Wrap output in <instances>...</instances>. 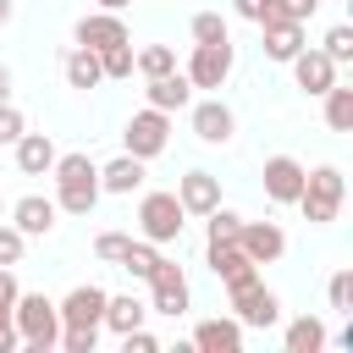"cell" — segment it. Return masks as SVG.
I'll return each mask as SVG.
<instances>
[{"mask_svg":"<svg viewBox=\"0 0 353 353\" xmlns=\"http://www.w3.org/2000/svg\"><path fill=\"white\" fill-rule=\"evenodd\" d=\"M132 0H99V11H127Z\"/></svg>","mask_w":353,"mask_h":353,"instance_id":"44","label":"cell"},{"mask_svg":"<svg viewBox=\"0 0 353 353\" xmlns=\"http://www.w3.org/2000/svg\"><path fill=\"white\" fill-rule=\"evenodd\" d=\"M149 88H143V99L154 105V110H165V116H176V110H188L193 105V83L182 77V72H165V77H143Z\"/></svg>","mask_w":353,"mask_h":353,"instance_id":"20","label":"cell"},{"mask_svg":"<svg viewBox=\"0 0 353 353\" xmlns=\"http://www.w3.org/2000/svg\"><path fill=\"white\" fill-rule=\"evenodd\" d=\"M237 243H243V254H248L254 265H276V259L287 254V232H281L276 221H243Z\"/></svg>","mask_w":353,"mask_h":353,"instance_id":"15","label":"cell"},{"mask_svg":"<svg viewBox=\"0 0 353 353\" xmlns=\"http://www.w3.org/2000/svg\"><path fill=\"white\" fill-rule=\"evenodd\" d=\"M50 176H55V210L94 215V204H99V165L88 154H55Z\"/></svg>","mask_w":353,"mask_h":353,"instance_id":"1","label":"cell"},{"mask_svg":"<svg viewBox=\"0 0 353 353\" xmlns=\"http://www.w3.org/2000/svg\"><path fill=\"white\" fill-rule=\"evenodd\" d=\"M11 347H22V336H17L11 314H0V353H11Z\"/></svg>","mask_w":353,"mask_h":353,"instance_id":"42","label":"cell"},{"mask_svg":"<svg viewBox=\"0 0 353 353\" xmlns=\"http://www.w3.org/2000/svg\"><path fill=\"white\" fill-rule=\"evenodd\" d=\"M287 66H292V83H298L309 99H320V94L336 83V61H331L325 50H309V44H303V50H298Z\"/></svg>","mask_w":353,"mask_h":353,"instance_id":"11","label":"cell"},{"mask_svg":"<svg viewBox=\"0 0 353 353\" xmlns=\"http://www.w3.org/2000/svg\"><path fill=\"white\" fill-rule=\"evenodd\" d=\"M143 188V160L138 154H116L110 165H99V193H116V199H127V193H138Z\"/></svg>","mask_w":353,"mask_h":353,"instance_id":"22","label":"cell"},{"mask_svg":"<svg viewBox=\"0 0 353 353\" xmlns=\"http://www.w3.org/2000/svg\"><path fill=\"white\" fill-rule=\"evenodd\" d=\"M331 336H325V320H314V314H298L287 331H281V347L287 353H320Z\"/></svg>","mask_w":353,"mask_h":353,"instance_id":"25","label":"cell"},{"mask_svg":"<svg viewBox=\"0 0 353 353\" xmlns=\"http://www.w3.org/2000/svg\"><path fill=\"white\" fill-rule=\"evenodd\" d=\"M132 72L165 77V72H176V50H171V44H143V50H132Z\"/></svg>","mask_w":353,"mask_h":353,"instance_id":"28","label":"cell"},{"mask_svg":"<svg viewBox=\"0 0 353 353\" xmlns=\"http://www.w3.org/2000/svg\"><path fill=\"white\" fill-rule=\"evenodd\" d=\"M105 287H94V281H83V287H72L61 303H55V314H61V325H94L99 331V320H105Z\"/></svg>","mask_w":353,"mask_h":353,"instance_id":"14","label":"cell"},{"mask_svg":"<svg viewBox=\"0 0 353 353\" xmlns=\"http://www.w3.org/2000/svg\"><path fill=\"white\" fill-rule=\"evenodd\" d=\"M182 226H188V210L176 204V193H143L138 199V232H143V243L165 248V243L182 237Z\"/></svg>","mask_w":353,"mask_h":353,"instance_id":"4","label":"cell"},{"mask_svg":"<svg viewBox=\"0 0 353 353\" xmlns=\"http://www.w3.org/2000/svg\"><path fill=\"white\" fill-rule=\"evenodd\" d=\"M22 254H28V237L17 226H0V265H22Z\"/></svg>","mask_w":353,"mask_h":353,"instance_id":"36","label":"cell"},{"mask_svg":"<svg viewBox=\"0 0 353 353\" xmlns=\"http://www.w3.org/2000/svg\"><path fill=\"white\" fill-rule=\"evenodd\" d=\"M72 39H77L83 50H110V44H132V33H127L121 11H88V17H77Z\"/></svg>","mask_w":353,"mask_h":353,"instance_id":"9","label":"cell"},{"mask_svg":"<svg viewBox=\"0 0 353 353\" xmlns=\"http://www.w3.org/2000/svg\"><path fill=\"white\" fill-rule=\"evenodd\" d=\"M176 204L188 210V215H210L215 204H221V176H210V171H182L176 176Z\"/></svg>","mask_w":353,"mask_h":353,"instance_id":"17","label":"cell"},{"mask_svg":"<svg viewBox=\"0 0 353 353\" xmlns=\"http://www.w3.org/2000/svg\"><path fill=\"white\" fill-rule=\"evenodd\" d=\"M160 259H165V254H160L154 243H143V237H138V243H127V248H121V259H116V265H121L132 281H149V270H154Z\"/></svg>","mask_w":353,"mask_h":353,"instance_id":"27","label":"cell"},{"mask_svg":"<svg viewBox=\"0 0 353 353\" xmlns=\"http://www.w3.org/2000/svg\"><path fill=\"white\" fill-rule=\"evenodd\" d=\"M11 149H17V171L22 176H50V165H55V138L50 132H22Z\"/></svg>","mask_w":353,"mask_h":353,"instance_id":"21","label":"cell"},{"mask_svg":"<svg viewBox=\"0 0 353 353\" xmlns=\"http://www.w3.org/2000/svg\"><path fill=\"white\" fill-rule=\"evenodd\" d=\"M11 99V66H0V105Z\"/></svg>","mask_w":353,"mask_h":353,"instance_id":"43","label":"cell"},{"mask_svg":"<svg viewBox=\"0 0 353 353\" xmlns=\"http://www.w3.org/2000/svg\"><path fill=\"white\" fill-rule=\"evenodd\" d=\"M221 39H232L226 17H221V11H199V17H193V44H221Z\"/></svg>","mask_w":353,"mask_h":353,"instance_id":"30","label":"cell"},{"mask_svg":"<svg viewBox=\"0 0 353 353\" xmlns=\"http://www.w3.org/2000/svg\"><path fill=\"white\" fill-rule=\"evenodd\" d=\"M204 265L215 270V281H226V287H237V281H254L259 276V265L243 254V243L232 237V243H204Z\"/></svg>","mask_w":353,"mask_h":353,"instance_id":"13","label":"cell"},{"mask_svg":"<svg viewBox=\"0 0 353 353\" xmlns=\"http://www.w3.org/2000/svg\"><path fill=\"white\" fill-rule=\"evenodd\" d=\"M226 309H232L243 325H259V331L281 320V298H276V292H270L259 276H254V281H237V287H226Z\"/></svg>","mask_w":353,"mask_h":353,"instance_id":"7","label":"cell"},{"mask_svg":"<svg viewBox=\"0 0 353 353\" xmlns=\"http://www.w3.org/2000/svg\"><path fill=\"white\" fill-rule=\"evenodd\" d=\"M232 66H237V50H232V39H221V44H193V55H188V83L193 88H226V77H232Z\"/></svg>","mask_w":353,"mask_h":353,"instance_id":"8","label":"cell"},{"mask_svg":"<svg viewBox=\"0 0 353 353\" xmlns=\"http://www.w3.org/2000/svg\"><path fill=\"white\" fill-rule=\"evenodd\" d=\"M99 72H105V77H132V44L99 50Z\"/></svg>","mask_w":353,"mask_h":353,"instance_id":"32","label":"cell"},{"mask_svg":"<svg viewBox=\"0 0 353 353\" xmlns=\"http://www.w3.org/2000/svg\"><path fill=\"white\" fill-rule=\"evenodd\" d=\"M325 298H331V309H336V314H347V309H353V270H336V276H331V287H325Z\"/></svg>","mask_w":353,"mask_h":353,"instance_id":"34","label":"cell"},{"mask_svg":"<svg viewBox=\"0 0 353 353\" xmlns=\"http://www.w3.org/2000/svg\"><path fill=\"white\" fill-rule=\"evenodd\" d=\"M320 99H325V127H331V132H353V88L331 83Z\"/></svg>","mask_w":353,"mask_h":353,"instance_id":"26","label":"cell"},{"mask_svg":"<svg viewBox=\"0 0 353 353\" xmlns=\"http://www.w3.org/2000/svg\"><path fill=\"white\" fill-rule=\"evenodd\" d=\"M22 132H28V116H22V110L6 99V105H0V143H17Z\"/></svg>","mask_w":353,"mask_h":353,"instance_id":"37","label":"cell"},{"mask_svg":"<svg viewBox=\"0 0 353 353\" xmlns=\"http://www.w3.org/2000/svg\"><path fill=\"white\" fill-rule=\"evenodd\" d=\"M237 232H243V215H237V210L215 204V210L204 215V243H232Z\"/></svg>","mask_w":353,"mask_h":353,"instance_id":"29","label":"cell"},{"mask_svg":"<svg viewBox=\"0 0 353 353\" xmlns=\"http://www.w3.org/2000/svg\"><path fill=\"white\" fill-rule=\"evenodd\" d=\"M143 320H149V303H143V298H132V292L105 298V320H99V325H110L116 336H121V331H138Z\"/></svg>","mask_w":353,"mask_h":353,"instance_id":"24","label":"cell"},{"mask_svg":"<svg viewBox=\"0 0 353 353\" xmlns=\"http://www.w3.org/2000/svg\"><path fill=\"white\" fill-rule=\"evenodd\" d=\"M11 325H17V336H22L28 353H50L61 342V314H55V298H44V292H17Z\"/></svg>","mask_w":353,"mask_h":353,"instance_id":"3","label":"cell"},{"mask_svg":"<svg viewBox=\"0 0 353 353\" xmlns=\"http://www.w3.org/2000/svg\"><path fill=\"white\" fill-rule=\"evenodd\" d=\"M342 199H347L342 165H314V171H303V193H298L292 204L303 210L309 226H331V221L342 215Z\"/></svg>","mask_w":353,"mask_h":353,"instance_id":"2","label":"cell"},{"mask_svg":"<svg viewBox=\"0 0 353 353\" xmlns=\"http://www.w3.org/2000/svg\"><path fill=\"white\" fill-rule=\"evenodd\" d=\"M243 320L237 314H215V320H199L193 325V347L199 353H243Z\"/></svg>","mask_w":353,"mask_h":353,"instance_id":"16","label":"cell"},{"mask_svg":"<svg viewBox=\"0 0 353 353\" xmlns=\"http://www.w3.org/2000/svg\"><path fill=\"white\" fill-rule=\"evenodd\" d=\"M55 199H44V193H22L17 204H11V226L22 232V237H50L55 232Z\"/></svg>","mask_w":353,"mask_h":353,"instance_id":"18","label":"cell"},{"mask_svg":"<svg viewBox=\"0 0 353 353\" xmlns=\"http://www.w3.org/2000/svg\"><path fill=\"white\" fill-rule=\"evenodd\" d=\"M232 11H237L243 22H254V28H259V22L276 11V0H232Z\"/></svg>","mask_w":353,"mask_h":353,"instance_id":"40","label":"cell"},{"mask_svg":"<svg viewBox=\"0 0 353 353\" xmlns=\"http://www.w3.org/2000/svg\"><path fill=\"white\" fill-rule=\"evenodd\" d=\"M193 309V292H188V276H182V265L176 259H160L154 270H149V314H188Z\"/></svg>","mask_w":353,"mask_h":353,"instance_id":"6","label":"cell"},{"mask_svg":"<svg viewBox=\"0 0 353 353\" xmlns=\"http://www.w3.org/2000/svg\"><path fill=\"white\" fill-rule=\"evenodd\" d=\"M303 171H309L303 160H292V154H270L265 171H259V176H265V199H270V204H292V199L303 193Z\"/></svg>","mask_w":353,"mask_h":353,"instance_id":"12","label":"cell"},{"mask_svg":"<svg viewBox=\"0 0 353 353\" xmlns=\"http://www.w3.org/2000/svg\"><path fill=\"white\" fill-rule=\"evenodd\" d=\"M61 72H66V88H99L105 83V72H99V50H83V44H72L66 55H61Z\"/></svg>","mask_w":353,"mask_h":353,"instance_id":"23","label":"cell"},{"mask_svg":"<svg viewBox=\"0 0 353 353\" xmlns=\"http://www.w3.org/2000/svg\"><path fill=\"white\" fill-rule=\"evenodd\" d=\"M121 143H127V154H138V160L149 165V160L165 154V143H171V116L154 110V105H143V110L121 127Z\"/></svg>","mask_w":353,"mask_h":353,"instance_id":"5","label":"cell"},{"mask_svg":"<svg viewBox=\"0 0 353 353\" xmlns=\"http://www.w3.org/2000/svg\"><path fill=\"white\" fill-rule=\"evenodd\" d=\"M320 50H325L336 66H347V61H353V28H347V22H336V28L320 39Z\"/></svg>","mask_w":353,"mask_h":353,"instance_id":"31","label":"cell"},{"mask_svg":"<svg viewBox=\"0 0 353 353\" xmlns=\"http://www.w3.org/2000/svg\"><path fill=\"white\" fill-rule=\"evenodd\" d=\"M55 347H66V353H94L99 347V331L94 325H61V342Z\"/></svg>","mask_w":353,"mask_h":353,"instance_id":"33","label":"cell"},{"mask_svg":"<svg viewBox=\"0 0 353 353\" xmlns=\"http://www.w3.org/2000/svg\"><path fill=\"white\" fill-rule=\"evenodd\" d=\"M320 11V0H276V11L270 17H292V22H309Z\"/></svg>","mask_w":353,"mask_h":353,"instance_id":"39","label":"cell"},{"mask_svg":"<svg viewBox=\"0 0 353 353\" xmlns=\"http://www.w3.org/2000/svg\"><path fill=\"white\" fill-rule=\"evenodd\" d=\"M11 11H17V6H11V0H0V28L11 22Z\"/></svg>","mask_w":353,"mask_h":353,"instance_id":"45","label":"cell"},{"mask_svg":"<svg viewBox=\"0 0 353 353\" xmlns=\"http://www.w3.org/2000/svg\"><path fill=\"white\" fill-rule=\"evenodd\" d=\"M259 39H265V55L287 66V61L303 50V22H292V17H265V22H259Z\"/></svg>","mask_w":353,"mask_h":353,"instance_id":"19","label":"cell"},{"mask_svg":"<svg viewBox=\"0 0 353 353\" xmlns=\"http://www.w3.org/2000/svg\"><path fill=\"white\" fill-rule=\"evenodd\" d=\"M127 243H132L127 232H99V237H94V259H105V265H116Z\"/></svg>","mask_w":353,"mask_h":353,"instance_id":"35","label":"cell"},{"mask_svg":"<svg viewBox=\"0 0 353 353\" xmlns=\"http://www.w3.org/2000/svg\"><path fill=\"white\" fill-rule=\"evenodd\" d=\"M17 276H11V265H0V314H11V303H17Z\"/></svg>","mask_w":353,"mask_h":353,"instance_id":"41","label":"cell"},{"mask_svg":"<svg viewBox=\"0 0 353 353\" xmlns=\"http://www.w3.org/2000/svg\"><path fill=\"white\" fill-rule=\"evenodd\" d=\"M121 347H127V353H160V336L138 325V331H121Z\"/></svg>","mask_w":353,"mask_h":353,"instance_id":"38","label":"cell"},{"mask_svg":"<svg viewBox=\"0 0 353 353\" xmlns=\"http://www.w3.org/2000/svg\"><path fill=\"white\" fill-rule=\"evenodd\" d=\"M193 138L199 143H232L237 138V116H232V105L221 94H210V99L193 105Z\"/></svg>","mask_w":353,"mask_h":353,"instance_id":"10","label":"cell"}]
</instances>
